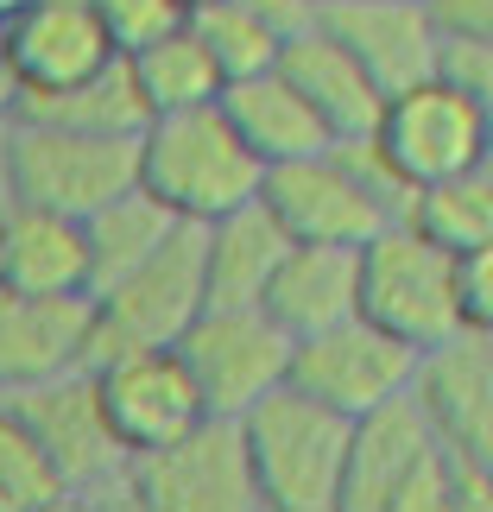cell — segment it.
<instances>
[{"label":"cell","instance_id":"cell-1","mask_svg":"<svg viewBox=\"0 0 493 512\" xmlns=\"http://www.w3.org/2000/svg\"><path fill=\"white\" fill-rule=\"evenodd\" d=\"M493 468L456 462L411 405V392L348 418L342 500L335 512H487Z\"/></svg>","mask_w":493,"mask_h":512},{"label":"cell","instance_id":"cell-2","mask_svg":"<svg viewBox=\"0 0 493 512\" xmlns=\"http://www.w3.org/2000/svg\"><path fill=\"white\" fill-rule=\"evenodd\" d=\"M260 203L291 241H329L361 247L405 209V184L380 165L367 140L323 146L304 159H279L260 171Z\"/></svg>","mask_w":493,"mask_h":512},{"label":"cell","instance_id":"cell-3","mask_svg":"<svg viewBox=\"0 0 493 512\" xmlns=\"http://www.w3.org/2000/svg\"><path fill=\"white\" fill-rule=\"evenodd\" d=\"M140 190H152L177 222H215L260 196V159L234 133L222 102L146 114L140 127Z\"/></svg>","mask_w":493,"mask_h":512},{"label":"cell","instance_id":"cell-4","mask_svg":"<svg viewBox=\"0 0 493 512\" xmlns=\"http://www.w3.org/2000/svg\"><path fill=\"white\" fill-rule=\"evenodd\" d=\"M241 437L260 487V512H335L342 500L348 418L298 386H272L241 411Z\"/></svg>","mask_w":493,"mask_h":512},{"label":"cell","instance_id":"cell-5","mask_svg":"<svg viewBox=\"0 0 493 512\" xmlns=\"http://www.w3.org/2000/svg\"><path fill=\"white\" fill-rule=\"evenodd\" d=\"M140 133H89L64 121H32L13 114L7 146H0V184L13 203H38L83 222L108 196L140 184Z\"/></svg>","mask_w":493,"mask_h":512},{"label":"cell","instance_id":"cell-6","mask_svg":"<svg viewBox=\"0 0 493 512\" xmlns=\"http://www.w3.org/2000/svg\"><path fill=\"white\" fill-rule=\"evenodd\" d=\"M209 304L203 285V222H177L133 272L89 291V348L83 367L127 348H171L190 317Z\"/></svg>","mask_w":493,"mask_h":512},{"label":"cell","instance_id":"cell-7","mask_svg":"<svg viewBox=\"0 0 493 512\" xmlns=\"http://www.w3.org/2000/svg\"><path fill=\"white\" fill-rule=\"evenodd\" d=\"M19 418L32 424L38 449L51 456V468L64 475V494L70 506H133V456L114 437L108 411H102V392H95V367H70V373H51L38 386H19V392H0Z\"/></svg>","mask_w":493,"mask_h":512},{"label":"cell","instance_id":"cell-8","mask_svg":"<svg viewBox=\"0 0 493 512\" xmlns=\"http://www.w3.org/2000/svg\"><path fill=\"white\" fill-rule=\"evenodd\" d=\"M367 146L380 152V165L399 177L405 196H411L418 184H437V177L487 165L493 114H487L481 95L449 89L443 76H418V83L392 89L380 102V121H373Z\"/></svg>","mask_w":493,"mask_h":512},{"label":"cell","instance_id":"cell-9","mask_svg":"<svg viewBox=\"0 0 493 512\" xmlns=\"http://www.w3.org/2000/svg\"><path fill=\"white\" fill-rule=\"evenodd\" d=\"M367 323L405 348H430L462 329L456 310V253H443L430 234H418L405 215H392L380 234L361 241V298H354Z\"/></svg>","mask_w":493,"mask_h":512},{"label":"cell","instance_id":"cell-10","mask_svg":"<svg viewBox=\"0 0 493 512\" xmlns=\"http://www.w3.org/2000/svg\"><path fill=\"white\" fill-rule=\"evenodd\" d=\"M133 506L140 512H260L241 418L203 411L171 443L133 456Z\"/></svg>","mask_w":493,"mask_h":512},{"label":"cell","instance_id":"cell-11","mask_svg":"<svg viewBox=\"0 0 493 512\" xmlns=\"http://www.w3.org/2000/svg\"><path fill=\"white\" fill-rule=\"evenodd\" d=\"M171 348L203 411H215V418H241L247 405H260L272 386H285L291 361V336L266 310H228V304H203Z\"/></svg>","mask_w":493,"mask_h":512},{"label":"cell","instance_id":"cell-12","mask_svg":"<svg viewBox=\"0 0 493 512\" xmlns=\"http://www.w3.org/2000/svg\"><path fill=\"white\" fill-rule=\"evenodd\" d=\"M411 361L418 348H405L399 336H386L380 323H367L361 310L329 329H310V336L291 342V361H285V386L323 399L329 411L342 418H361V411L399 399L405 380H411Z\"/></svg>","mask_w":493,"mask_h":512},{"label":"cell","instance_id":"cell-13","mask_svg":"<svg viewBox=\"0 0 493 512\" xmlns=\"http://www.w3.org/2000/svg\"><path fill=\"white\" fill-rule=\"evenodd\" d=\"M405 392L449 456L493 468V329H456L418 348Z\"/></svg>","mask_w":493,"mask_h":512},{"label":"cell","instance_id":"cell-14","mask_svg":"<svg viewBox=\"0 0 493 512\" xmlns=\"http://www.w3.org/2000/svg\"><path fill=\"white\" fill-rule=\"evenodd\" d=\"M114 57L121 51L108 45L89 0H13L7 7V70L19 95L76 89Z\"/></svg>","mask_w":493,"mask_h":512},{"label":"cell","instance_id":"cell-15","mask_svg":"<svg viewBox=\"0 0 493 512\" xmlns=\"http://www.w3.org/2000/svg\"><path fill=\"white\" fill-rule=\"evenodd\" d=\"M95 392H102V411L127 456H146V449L171 443L177 430H190L203 418V399H196L177 348L108 354V361H95Z\"/></svg>","mask_w":493,"mask_h":512},{"label":"cell","instance_id":"cell-16","mask_svg":"<svg viewBox=\"0 0 493 512\" xmlns=\"http://www.w3.org/2000/svg\"><path fill=\"white\" fill-rule=\"evenodd\" d=\"M317 26L380 83V95L430 76L437 57V26L424 0H317Z\"/></svg>","mask_w":493,"mask_h":512},{"label":"cell","instance_id":"cell-17","mask_svg":"<svg viewBox=\"0 0 493 512\" xmlns=\"http://www.w3.org/2000/svg\"><path fill=\"white\" fill-rule=\"evenodd\" d=\"M83 348H89V298H45V291L0 285V392L83 367Z\"/></svg>","mask_w":493,"mask_h":512},{"label":"cell","instance_id":"cell-18","mask_svg":"<svg viewBox=\"0 0 493 512\" xmlns=\"http://www.w3.org/2000/svg\"><path fill=\"white\" fill-rule=\"evenodd\" d=\"M279 70H285V83L310 102V114L323 121V133L335 146H354V140H367L373 121H380V83L354 64V57L335 45V38L323 26H304V32H291L285 45H279Z\"/></svg>","mask_w":493,"mask_h":512},{"label":"cell","instance_id":"cell-19","mask_svg":"<svg viewBox=\"0 0 493 512\" xmlns=\"http://www.w3.org/2000/svg\"><path fill=\"white\" fill-rule=\"evenodd\" d=\"M354 298H361V247L291 241L285 260L272 266L266 291H260V310L298 342L310 329H329V323L354 317Z\"/></svg>","mask_w":493,"mask_h":512},{"label":"cell","instance_id":"cell-20","mask_svg":"<svg viewBox=\"0 0 493 512\" xmlns=\"http://www.w3.org/2000/svg\"><path fill=\"white\" fill-rule=\"evenodd\" d=\"M0 285L45 291V298H89L83 222L38 203H0Z\"/></svg>","mask_w":493,"mask_h":512},{"label":"cell","instance_id":"cell-21","mask_svg":"<svg viewBox=\"0 0 493 512\" xmlns=\"http://www.w3.org/2000/svg\"><path fill=\"white\" fill-rule=\"evenodd\" d=\"M291 234L266 215V203H253L215 215L203 222V285H209V304H228V310H260V291L272 279V266L285 260Z\"/></svg>","mask_w":493,"mask_h":512},{"label":"cell","instance_id":"cell-22","mask_svg":"<svg viewBox=\"0 0 493 512\" xmlns=\"http://www.w3.org/2000/svg\"><path fill=\"white\" fill-rule=\"evenodd\" d=\"M222 114L234 121V133L247 140V152L260 165H279V159H304V152H323L335 146L323 121L310 114V102L298 89L285 83V70H253V76H234V83H222Z\"/></svg>","mask_w":493,"mask_h":512},{"label":"cell","instance_id":"cell-23","mask_svg":"<svg viewBox=\"0 0 493 512\" xmlns=\"http://www.w3.org/2000/svg\"><path fill=\"white\" fill-rule=\"evenodd\" d=\"M177 228V215L159 203L152 190L127 184L121 196H108L102 209L83 215V247H89V291H102L108 279H121L146 260L152 247Z\"/></svg>","mask_w":493,"mask_h":512},{"label":"cell","instance_id":"cell-24","mask_svg":"<svg viewBox=\"0 0 493 512\" xmlns=\"http://www.w3.org/2000/svg\"><path fill=\"white\" fill-rule=\"evenodd\" d=\"M127 70H133V89H140L146 114H171V108H203L222 95V70L215 57L203 51V38L190 32V19L152 45L127 51Z\"/></svg>","mask_w":493,"mask_h":512},{"label":"cell","instance_id":"cell-25","mask_svg":"<svg viewBox=\"0 0 493 512\" xmlns=\"http://www.w3.org/2000/svg\"><path fill=\"white\" fill-rule=\"evenodd\" d=\"M405 222L430 234L443 253H468V247H493V171H456L437 177V184H418L405 196Z\"/></svg>","mask_w":493,"mask_h":512},{"label":"cell","instance_id":"cell-26","mask_svg":"<svg viewBox=\"0 0 493 512\" xmlns=\"http://www.w3.org/2000/svg\"><path fill=\"white\" fill-rule=\"evenodd\" d=\"M13 114H32V121H64V127H89V133H140L146 127V102L133 89L127 57H114L76 89H51V95H19Z\"/></svg>","mask_w":493,"mask_h":512},{"label":"cell","instance_id":"cell-27","mask_svg":"<svg viewBox=\"0 0 493 512\" xmlns=\"http://www.w3.org/2000/svg\"><path fill=\"white\" fill-rule=\"evenodd\" d=\"M0 512H70L64 475L7 399H0Z\"/></svg>","mask_w":493,"mask_h":512},{"label":"cell","instance_id":"cell-28","mask_svg":"<svg viewBox=\"0 0 493 512\" xmlns=\"http://www.w3.org/2000/svg\"><path fill=\"white\" fill-rule=\"evenodd\" d=\"M190 32L203 38V51L215 57L222 83L253 76V70H272V64H279V45H285V38L272 32L247 0H209V7H196L190 13Z\"/></svg>","mask_w":493,"mask_h":512},{"label":"cell","instance_id":"cell-29","mask_svg":"<svg viewBox=\"0 0 493 512\" xmlns=\"http://www.w3.org/2000/svg\"><path fill=\"white\" fill-rule=\"evenodd\" d=\"M95 7V19H102V32H108V45L114 51H140V45H152V38H165V32H177L184 26V7L177 0H89Z\"/></svg>","mask_w":493,"mask_h":512},{"label":"cell","instance_id":"cell-30","mask_svg":"<svg viewBox=\"0 0 493 512\" xmlns=\"http://www.w3.org/2000/svg\"><path fill=\"white\" fill-rule=\"evenodd\" d=\"M430 76H443L449 89H468L487 102L493 95V38H437Z\"/></svg>","mask_w":493,"mask_h":512},{"label":"cell","instance_id":"cell-31","mask_svg":"<svg viewBox=\"0 0 493 512\" xmlns=\"http://www.w3.org/2000/svg\"><path fill=\"white\" fill-rule=\"evenodd\" d=\"M456 310L462 329H493V247L456 253Z\"/></svg>","mask_w":493,"mask_h":512},{"label":"cell","instance_id":"cell-32","mask_svg":"<svg viewBox=\"0 0 493 512\" xmlns=\"http://www.w3.org/2000/svg\"><path fill=\"white\" fill-rule=\"evenodd\" d=\"M437 38H493V0H424Z\"/></svg>","mask_w":493,"mask_h":512},{"label":"cell","instance_id":"cell-33","mask_svg":"<svg viewBox=\"0 0 493 512\" xmlns=\"http://www.w3.org/2000/svg\"><path fill=\"white\" fill-rule=\"evenodd\" d=\"M0 64H7V0H0Z\"/></svg>","mask_w":493,"mask_h":512},{"label":"cell","instance_id":"cell-34","mask_svg":"<svg viewBox=\"0 0 493 512\" xmlns=\"http://www.w3.org/2000/svg\"><path fill=\"white\" fill-rule=\"evenodd\" d=\"M177 7H184V13H196V7H209V0H177Z\"/></svg>","mask_w":493,"mask_h":512},{"label":"cell","instance_id":"cell-35","mask_svg":"<svg viewBox=\"0 0 493 512\" xmlns=\"http://www.w3.org/2000/svg\"><path fill=\"white\" fill-rule=\"evenodd\" d=\"M0 146H7V121H0ZM0 190H7V184H0Z\"/></svg>","mask_w":493,"mask_h":512},{"label":"cell","instance_id":"cell-36","mask_svg":"<svg viewBox=\"0 0 493 512\" xmlns=\"http://www.w3.org/2000/svg\"><path fill=\"white\" fill-rule=\"evenodd\" d=\"M0 203H7V190H0Z\"/></svg>","mask_w":493,"mask_h":512}]
</instances>
